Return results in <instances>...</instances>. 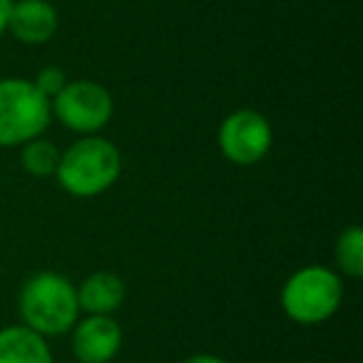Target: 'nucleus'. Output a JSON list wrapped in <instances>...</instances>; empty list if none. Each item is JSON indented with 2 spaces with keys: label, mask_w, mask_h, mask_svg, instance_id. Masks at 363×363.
Returning <instances> with one entry per match:
<instances>
[{
  "label": "nucleus",
  "mask_w": 363,
  "mask_h": 363,
  "mask_svg": "<svg viewBox=\"0 0 363 363\" xmlns=\"http://www.w3.org/2000/svg\"><path fill=\"white\" fill-rule=\"evenodd\" d=\"M23 326L40 333L43 338L62 336L72 331L80 318L77 286L57 272H38L26 279L18 296Z\"/></svg>",
  "instance_id": "1"
},
{
  "label": "nucleus",
  "mask_w": 363,
  "mask_h": 363,
  "mask_svg": "<svg viewBox=\"0 0 363 363\" xmlns=\"http://www.w3.org/2000/svg\"><path fill=\"white\" fill-rule=\"evenodd\" d=\"M122 155L110 140L100 135H85L60 152L55 179L60 189L80 199H90L120 179Z\"/></svg>",
  "instance_id": "2"
},
{
  "label": "nucleus",
  "mask_w": 363,
  "mask_h": 363,
  "mask_svg": "<svg viewBox=\"0 0 363 363\" xmlns=\"http://www.w3.org/2000/svg\"><path fill=\"white\" fill-rule=\"evenodd\" d=\"M343 301V284L326 267H303L286 279L281 289V308L301 326H318L338 311Z\"/></svg>",
  "instance_id": "3"
},
{
  "label": "nucleus",
  "mask_w": 363,
  "mask_h": 363,
  "mask_svg": "<svg viewBox=\"0 0 363 363\" xmlns=\"http://www.w3.org/2000/svg\"><path fill=\"white\" fill-rule=\"evenodd\" d=\"M50 120V100L38 92L33 80H0V147H23L26 142L43 137Z\"/></svg>",
  "instance_id": "4"
},
{
  "label": "nucleus",
  "mask_w": 363,
  "mask_h": 363,
  "mask_svg": "<svg viewBox=\"0 0 363 363\" xmlns=\"http://www.w3.org/2000/svg\"><path fill=\"white\" fill-rule=\"evenodd\" d=\"M50 112L62 127L77 135H97L112 120V95L95 80H67V85L50 100Z\"/></svg>",
  "instance_id": "5"
},
{
  "label": "nucleus",
  "mask_w": 363,
  "mask_h": 363,
  "mask_svg": "<svg viewBox=\"0 0 363 363\" xmlns=\"http://www.w3.org/2000/svg\"><path fill=\"white\" fill-rule=\"evenodd\" d=\"M217 142L229 162L239 167H252L269 155L274 145V130L262 112L244 107L224 117Z\"/></svg>",
  "instance_id": "6"
},
{
  "label": "nucleus",
  "mask_w": 363,
  "mask_h": 363,
  "mask_svg": "<svg viewBox=\"0 0 363 363\" xmlns=\"http://www.w3.org/2000/svg\"><path fill=\"white\" fill-rule=\"evenodd\" d=\"M122 348V326L112 316L87 313L72 326V353L77 363H110Z\"/></svg>",
  "instance_id": "7"
},
{
  "label": "nucleus",
  "mask_w": 363,
  "mask_h": 363,
  "mask_svg": "<svg viewBox=\"0 0 363 363\" xmlns=\"http://www.w3.org/2000/svg\"><path fill=\"white\" fill-rule=\"evenodd\" d=\"M57 11L48 0H13L8 33L26 45H45L57 33Z\"/></svg>",
  "instance_id": "8"
},
{
  "label": "nucleus",
  "mask_w": 363,
  "mask_h": 363,
  "mask_svg": "<svg viewBox=\"0 0 363 363\" xmlns=\"http://www.w3.org/2000/svg\"><path fill=\"white\" fill-rule=\"evenodd\" d=\"M127 289L120 274L115 272H95L77 289V303L85 313H102L112 316L125 303Z\"/></svg>",
  "instance_id": "9"
},
{
  "label": "nucleus",
  "mask_w": 363,
  "mask_h": 363,
  "mask_svg": "<svg viewBox=\"0 0 363 363\" xmlns=\"http://www.w3.org/2000/svg\"><path fill=\"white\" fill-rule=\"evenodd\" d=\"M0 363H52V353L40 333L16 323L0 328Z\"/></svg>",
  "instance_id": "10"
},
{
  "label": "nucleus",
  "mask_w": 363,
  "mask_h": 363,
  "mask_svg": "<svg viewBox=\"0 0 363 363\" xmlns=\"http://www.w3.org/2000/svg\"><path fill=\"white\" fill-rule=\"evenodd\" d=\"M57 162H60V150H57L52 142L43 140V137H35V140L26 142L21 152V164L23 169L30 177H55Z\"/></svg>",
  "instance_id": "11"
},
{
  "label": "nucleus",
  "mask_w": 363,
  "mask_h": 363,
  "mask_svg": "<svg viewBox=\"0 0 363 363\" xmlns=\"http://www.w3.org/2000/svg\"><path fill=\"white\" fill-rule=\"evenodd\" d=\"M336 264L346 277L361 279L363 277V232L361 227H348L336 239V249H333Z\"/></svg>",
  "instance_id": "12"
},
{
  "label": "nucleus",
  "mask_w": 363,
  "mask_h": 363,
  "mask_svg": "<svg viewBox=\"0 0 363 363\" xmlns=\"http://www.w3.org/2000/svg\"><path fill=\"white\" fill-rule=\"evenodd\" d=\"M33 85L38 87V92H40L43 97L52 100V97H55L57 92L67 85V77H65V72H62V67L48 65V67H43V70L38 72V77L33 80Z\"/></svg>",
  "instance_id": "13"
},
{
  "label": "nucleus",
  "mask_w": 363,
  "mask_h": 363,
  "mask_svg": "<svg viewBox=\"0 0 363 363\" xmlns=\"http://www.w3.org/2000/svg\"><path fill=\"white\" fill-rule=\"evenodd\" d=\"M13 0H0V38L6 35L8 30V16H11Z\"/></svg>",
  "instance_id": "14"
},
{
  "label": "nucleus",
  "mask_w": 363,
  "mask_h": 363,
  "mask_svg": "<svg viewBox=\"0 0 363 363\" xmlns=\"http://www.w3.org/2000/svg\"><path fill=\"white\" fill-rule=\"evenodd\" d=\"M184 363H227V361L222 356H214V353H194Z\"/></svg>",
  "instance_id": "15"
}]
</instances>
